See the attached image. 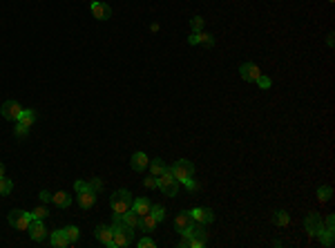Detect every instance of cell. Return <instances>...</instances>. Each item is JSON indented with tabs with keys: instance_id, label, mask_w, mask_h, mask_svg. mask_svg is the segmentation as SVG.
<instances>
[{
	"instance_id": "obj_13",
	"label": "cell",
	"mask_w": 335,
	"mask_h": 248,
	"mask_svg": "<svg viewBox=\"0 0 335 248\" xmlns=\"http://www.w3.org/2000/svg\"><path fill=\"white\" fill-rule=\"evenodd\" d=\"M188 43H190V45L212 47V45H214V36H210V34H205V32H192L190 38H188Z\"/></svg>"
},
{
	"instance_id": "obj_41",
	"label": "cell",
	"mask_w": 335,
	"mask_h": 248,
	"mask_svg": "<svg viewBox=\"0 0 335 248\" xmlns=\"http://www.w3.org/2000/svg\"><path fill=\"white\" fill-rule=\"evenodd\" d=\"M4 175V166H2V163H0V177H2Z\"/></svg>"
},
{
	"instance_id": "obj_10",
	"label": "cell",
	"mask_w": 335,
	"mask_h": 248,
	"mask_svg": "<svg viewBox=\"0 0 335 248\" xmlns=\"http://www.w3.org/2000/svg\"><path fill=\"white\" fill-rule=\"evenodd\" d=\"M239 76L244 78V81H248V83H255L259 76H262V69H259L255 63H244L239 67Z\"/></svg>"
},
{
	"instance_id": "obj_9",
	"label": "cell",
	"mask_w": 335,
	"mask_h": 248,
	"mask_svg": "<svg viewBox=\"0 0 335 248\" xmlns=\"http://www.w3.org/2000/svg\"><path fill=\"white\" fill-rule=\"evenodd\" d=\"M190 215L195 219V224H201V226H208L214 221V212L210 208H195V210H190Z\"/></svg>"
},
{
	"instance_id": "obj_20",
	"label": "cell",
	"mask_w": 335,
	"mask_h": 248,
	"mask_svg": "<svg viewBox=\"0 0 335 248\" xmlns=\"http://www.w3.org/2000/svg\"><path fill=\"white\" fill-rule=\"evenodd\" d=\"M49 242H52V246H56V248H67L69 246V239H67V235H65V228L54 230L52 237H49Z\"/></svg>"
},
{
	"instance_id": "obj_27",
	"label": "cell",
	"mask_w": 335,
	"mask_h": 248,
	"mask_svg": "<svg viewBox=\"0 0 335 248\" xmlns=\"http://www.w3.org/2000/svg\"><path fill=\"white\" fill-rule=\"evenodd\" d=\"M317 199H320V201H331V199H333V188H331V186H320V188H317Z\"/></svg>"
},
{
	"instance_id": "obj_17",
	"label": "cell",
	"mask_w": 335,
	"mask_h": 248,
	"mask_svg": "<svg viewBox=\"0 0 335 248\" xmlns=\"http://www.w3.org/2000/svg\"><path fill=\"white\" fill-rule=\"evenodd\" d=\"M116 219H121L125 226H130L132 230H138V224H141V215H136V212L130 208L125 215H121V217H116Z\"/></svg>"
},
{
	"instance_id": "obj_32",
	"label": "cell",
	"mask_w": 335,
	"mask_h": 248,
	"mask_svg": "<svg viewBox=\"0 0 335 248\" xmlns=\"http://www.w3.org/2000/svg\"><path fill=\"white\" fill-rule=\"evenodd\" d=\"M13 134H16V139H25V136L29 134V127L22 125V123H18V125L13 127Z\"/></svg>"
},
{
	"instance_id": "obj_21",
	"label": "cell",
	"mask_w": 335,
	"mask_h": 248,
	"mask_svg": "<svg viewBox=\"0 0 335 248\" xmlns=\"http://www.w3.org/2000/svg\"><path fill=\"white\" fill-rule=\"evenodd\" d=\"M150 208H152V203L147 201L145 197L134 199V201H132V210L136 212V215H147V212H150Z\"/></svg>"
},
{
	"instance_id": "obj_5",
	"label": "cell",
	"mask_w": 335,
	"mask_h": 248,
	"mask_svg": "<svg viewBox=\"0 0 335 248\" xmlns=\"http://www.w3.org/2000/svg\"><path fill=\"white\" fill-rule=\"evenodd\" d=\"M192 226H195V219H192L190 210H181L177 215V219H174V228H177L179 235H188V237H192Z\"/></svg>"
},
{
	"instance_id": "obj_38",
	"label": "cell",
	"mask_w": 335,
	"mask_h": 248,
	"mask_svg": "<svg viewBox=\"0 0 335 248\" xmlns=\"http://www.w3.org/2000/svg\"><path fill=\"white\" fill-rule=\"evenodd\" d=\"M143 186H145V188H156V177L154 175H150V177H145V179H143Z\"/></svg>"
},
{
	"instance_id": "obj_12",
	"label": "cell",
	"mask_w": 335,
	"mask_h": 248,
	"mask_svg": "<svg viewBox=\"0 0 335 248\" xmlns=\"http://www.w3.org/2000/svg\"><path fill=\"white\" fill-rule=\"evenodd\" d=\"M27 230H29V237L34 239V242H43V239L47 237V228H45L43 219H31V224Z\"/></svg>"
},
{
	"instance_id": "obj_35",
	"label": "cell",
	"mask_w": 335,
	"mask_h": 248,
	"mask_svg": "<svg viewBox=\"0 0 335 248\" xmlns=\"http://www.w3.org/2000/svg\"><path fill=\"white\" fill-rule=\"evenodd\" d=\"M87 186H89V190H92V192H101V190H103V181L101 179H89Z\"/></svg>"
},
{
	"instance_id": "obj_14",
	"label": "cell",
	"mask_w": 335,
	"mask_h": 248,
	"mask_svg": "<svg viewBox=\"0 0 335 248\" xmlns=\"http://www.w3.org/2000/svg\"><path fill=\"white\" fill-rule=\"evenodd\" d=\"M304 226H306V230L311 235H317L322 228H324V224H322V217L317 215V212H308L306 221H304Z\"/></svg>"
},
{
	"instance_id": "obj_23",
	"label": "cell",
	"mask_w": 335,
	"mask_h": 248,
	"mask_svg": "<svg viewBox=\"0 0 335 248\" xmlns=\"http://www.w3.org/2000/svg\"><path fill=\"white\" fill-rule=\"evenodd\" d=\"M150 175H154V177H159V175H163L165 170H168V168H165V163L161 161V157H156V159H152L150 161Z\"/></svg>"
},
{
	"instance_id": "obj_33",
	"label": "cell",
	"mask_w": 335,
	"mask_h": 248,
	"mask_svg": "<svg viewBox=\"0 0 335 248\" xmlns=\"http://www.w3.org/2000/svg\"><path fill=\"white\" fill-rule=\"evenodd\" d=\"M255 83H257V85H259V90H268V87L272 85V81H270V78L266 76V74H262V76H259V78H257V81H255Z\"/></svg>"
},
{
	"instance_id": "obj_4",
	"label": "cell",
	"mask_w": 335,
	"mask_h": 248,
	"mask_svg": "<svg viewBox=\"0 0 335 248\" xmlns=\"http://www.w3.org/2000/svg\"><path fill=\"white\" fill-rule=\"evenodd\" d=\"M156 188H161V192H165L168 197H174L179 192V181L174 179V175L170 172V168L163 172V175L156 177Z\"/></svg>"
},
{
	"instance_id": "obj_37",
	"label": "cell",
	"mask_w": 335,
	"mask_h": 248,
	"mask_svg": "<svg viewBox=\"0 0 335 248\" xmlns=\"http://www.w3.org/2000/svg\"><path fill=\"white\" fill-rule=\"evenodd\" d=\"M74 190H76V194L78 192H85V190H89V186H87V181H83V179H78L74 184Z\"/></svg>"
},
{
	"instance_id": "obj_31",
	"label": "cell",
	"mask_w": 335,
	"mask_h": 248,
	"mask_svg": "<svg viewBox=\"0 0 335 248\" xmlns=\"http://www.w3.org/2000/svg\"><path fill=\"white\" fill-rule=\"evenodd\" d=\"M150 215L154 217L156 221H163V219H165V208H163V206H152V208H150Z\"/></svg>"
},
{
	"instance_id": "obj_36",
	"label": "cell",
	"mask_w": 335,
	"mask_h": 248,
	"mask_svg": "<svg viewBox=\"0 0 335 248\" xmlns=\"http://www.w3.org/2000/svg\"><path fill=\"white\" fill-rule=\"evenodd\" d=\"M156 246V242L154 239H150V237H141L138 239V248H154Z\"/></svg>"
},
{
	"instance_id": "obj_15",
	"label": "cell",
	"mask_w": 335,
	"mask_h": 248,
	"mask_svg": "<svg viewBox=\"0 0 335 248\" xmlns=\"http://www.w3.org/2000/svg\"><path fill=\"white\" fill-rule=\"evenodd\" d=\"M130 166H132V170L136 172H143L147 166H150V159H147L145 152H134L132 159H130Z\"/></svg>"
},
{
	"instance_id": "obj_18",
	"label": "cell",
	"mask_w": 335,
	"mask_h": 248,
	"mask_svg": "<svg viewBox=\"0 0 335 248\" xmlns=\"http://www.w3.org/2000/svg\"><path fill=\"white\" fill-rule=\"evenodd\" d=\"M52 201H54V206H58V208H69L71 206V194L65 192V190H58V192L52 194Z\"/></svg>"
},
{
	"instance_id": "obj_42",
	"label": "cell",
	"mask_w": 335,
	"mask_h": 248,
	"mask_svg": "<svg viewBox=\"0 0 335 248\" xmlns=\"http://www.w3.org/2000/svg\"><path fill=\"white\" fill-rule=\"evenodd\" d=\"M329 2H333V0H329Z\"/></svg>"
},
{
	"instance_id": "obj_40",
	"label": "cell",
	"mask_w": 335,
	"mask_h": 248,
	"mask_svg": "<svg viewBox=\"0 0 335 248\" xmlns=\"http://www.w3.org/2000/svg\"><path fill=\"white\" fill-rule=\"evenodd\" d=\"M38 197H40V201H43V203H49V201H52V192H47V190H40Z\"/></svg>"
},
{
	"instance_id": "obj_7",
	"label": "cell",
	"mask_w": 335,
	"mask_h": 248,
	"mask_svg": "<svg viewBox=\"0 0 335 248\" xmlns=\"http://www.w3.org/2000/svg\"><path fill=\"white\" fill-rule=\"evenodd\" d=\"M0 112H2V117L7 119V121H18L22 114V108L18 101H4L2 108H0Z\"/></svg>"
},
{
	"instance_id": "obj_1",
	"label": "cell",
	"mask_w": 335,
	"mask_h": 248,
	"mask_svg": "<svg viewBox=\"0 0 335 248\" xmlns=\"http://www.w3.org/2000/svg\"><path fill=\"white\" fill-rule=\"evenodd\" d=\"M170 172H172L174 179H177L179 184L186 186L190 192H195V190H197V184H195V163H192V161H188V159H179V161L170 168Z\"/></svg>"
},
{
	"instance_id": "obj_2",
	"label": "cell",
	"mask_w": 335,
	"mask_h": 248,
	"mask_svg": "<svg viewBox=\"0 0 335 248\" xmlns=\"http://www.w3.org/2000/svg\"><path fill=\"white\" fill-rule=\"evenodd\" d=\"M132 242H134V230L130 226H125L121 219H114V226H112V246L125 248Z\"/></svg>"
},
{
	"instance_id": "obj_24",
	"label": "cell",
	"mask_w": 335,
	"mask_h": 248,
	"mask_svg": "<svg viewBox=\"0 0 335 248\" xmlns=\"http://www.w3.org/2000/svg\"><path fill=\"white\" fill-rule=\"evenodd\" d=\"M272 224H277V226H288L290 224V217H288V212L286 210H275L272 212Z\"/></svg>"
},
{
	"instance_id": "obj_26",
	"label": "cell",
	"mask_w": 335,
	"mask_h": 248,
	"mask_svg": "<svg viewBox=\"0 0 335 248\" xmlns=\"http://www.w3.org/2000/svg\"><path fill=\"white\" fill-rule=\"evenodd\" d=\"M333 233H335V230H326V228H322L320 233H317V237H320L322 246H326V248L333 246Z\"/></svg>"
},
{
	"instance_id": "obj_6",
	"label": "cell",
	"mask_w": 335,
	"mask_h": 248,
	"mask_svg": "<svg viewBox=\"0 0 335 248\" xmlns=\"http://www.w3.org/2000/svg\"><path fill=\"white\" fill-rule=\"evenodd\" d=\"M7 219H9V226L16 230H27L31 224V215L27 210H11Z\"/></svg>"
},
{
	"instance_id": "obj_39",
	"label": "cell",
	"mask_w": 335,
	"mask_h": 248,
	"mask_svg": "<svg viewBox=\"0 0 335 248\" xmlns=\"http://www.w3.org/2000/svg\"><path fill=\"white\" fill-rule=\"evenodd\" d=\"M324 228H326V230H335V217H333V215H329V217H326Z\"/></svg>"
},
{
	"instance_id": "obj_29",
	"label": "cell",
	"mask_w": 335,
	"mask_h": 248,
	"mask_svg": "<svg viewBox=\"0 0 335 248\" xmlns=\"http://www.w3.org/2000/svg\"><path fill=\"white\" fill-rule=\"evenodd\" d=\"M65 235H67V239H69V244L78 242V237H80L78 226H67V228H65Z\"/></svg>"
},
{
	"instance_id": "obj_11",
	"label": "cell",
	"mask_w": 335,
	"mask_h": 248,
	"mask_svg": "<svg viewBox=\"0 0 335 248\" xmlns=\"http://www.w3.org/2000/svg\"><path fill=\"white\" fill-rule=\"evenodd\" d=\"M89 9H92V16L96 20H107L112 16V9L105 2H101V0H92V2H89Z\"/></svg>"
},
{
	"instance_id": "obj_34",
	"label": "cell",
	"mask_w": 335,
	"mask_h": 248,
	"mask_svg": "<svg viewBox=\"0 0 335 248\" xmlns=\"http://www.w3.org/2000/svg\"><path fill=\"white\" fill-rule=\"evenodd\" d=\"M190 27H192V32H201V29H203V18H201V16H195V18L190 20Z\"/></svg>"
},
{
	"instance_id": "obj_8",
	"label": "cell",
	"mask_w": 335,
	"mask_h": 248,
	"mask_svg": "<svg viewBox=\"0 0 335 248\" xmlns=\"http://www.w3.org/2000/svg\"><path fill=\"white\" fill-rule=\"evenodd\" d=\"M205 242H208V230H205L201 224H195V226H192V242H190V248H203Z\"/></svg>"
},
{
	"instance_id": "obj_16",
	"label": "cell",
	"mask_w": 335,
	"mask_h": 248,
	"mask_svg": "<svg viewBox=\"0 0 335 248\" xmlns=\"http://www.w3.org/2000/svg\"><path fill=\"white\" fill-rule=\"evenodd\" d=\"M96 239L103 244V246H107V248H114L112 246V226H96Z\"/></svg>"
},
{
	"instance_id": "obj_22",
	"label": "cell",
	"mask_w": 335,
	"mask_h": 248,
	"mask_svg": "<svg viewBox=\"0 0 335 248\" xmlns=\"http://www.w3.org/2000/svg\"><path fill=\"white\" fill-rule=\"evenodd\" d=\"M156 224H159V221H156L154 217H152L150 212H147V215H141V224H138V228L145 230V233H154Z\"/></svg>"
},
{
	"instance_id": "obj_30",
	"label": "cell",
	"mask_w": 335,
	"mask_h": 248,
	"mask_svg": "<svg viewBox=\"0 0 335 248\" xmlns=\"http://www.w3.org/2000/svg\"><path fill=\"white\" fill-rule=\"evenodd\" d=\"M29 215H31V219H45V217L49 215V210L45 206H38V208H34V210H29Z\"/></svg>"
},
{
	"instance_id": "obj_3",
	"label": "cell",
	"mask_w": 335,
	"mask_h": 248,
	"mask_svg": "<svg viewBox=\"0 0 335 248\" xmlns=\"http://www.w3.org/2000/svg\"><path fill=\"white\" fill-rule=\"evenodd\" d=\"M132 201L134 199L128 190H116V192L110 197V210L114 212V219L121 215H125V212L132 208Z\"/></svg>"
},
{
	"instance_id": "obj_19",
	"label": "cell",
	"mask_w": 335,
	"mask_h": 248,
	"mask_svg": "<svg viewBox=\"0 0 335 248\" xmlns=\"http://www.w3.org/2000/svg\"><path fill=\"white\" fill-rule=\"evenodd\" d=\"M94 203H96V192H92V190L78 192V206L83 208V210H89Z\"/></svg>"
},
{
	"instance_id": "obj_25",
	"label": "cell",
	"mask_w": 335,
	"mask_h": 248,
	"mask_svg": "<svg viewBox=\"0 0 335 248\" xmlns=\"http://www.w3.org/2000/svg\"><path fill=\"white\" fill-rule=\"evenodd\" d=\"M34 121H36V112H34V110H22L20 119H18L16 123H22V125L31 127V125H34Z\"/></svg>"
},
{
	"instance_id": "obj_28",
	"label": "cell",
	"mask_w": 335,
	"mask_h": 248,
	"mask_svg": "<svg viewBox=\"0 0 335 248\" xmlns=\"http://www.w3.org/2000/svg\"><path fill=\"white\" fill-rule=\"evenodd\" d=\"M11 188H13V184H11V179H7V177H0V197H4V194H9L11 192Z\"/></svg>"
}]
</instances>
